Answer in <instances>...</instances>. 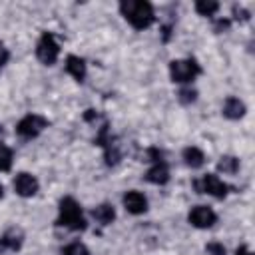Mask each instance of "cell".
Masks as SVG:
<instances>
[{
  "mask_svg": "<svg viewBox=\"0 0 255 255\" xmlns=\"http://www.w3.org/2000/svg\"><path fill=\"white\" fill-rule=\"evenodd\" d=\"M12 165V151L4 145H0V171H8Z\"/></svg>",
  "mask_w": 255,
  "mask_h": 255,
  "instance_id": "19",
  "label": "cell"
},
{
  "mask_svg": "<svg viewBox=\"0 0 255 255\" xmlns=\"http://www.w3.org/2000/svg\"><path fill=\"white\" fill-rule=\"evenodd\" d=\"M120 10L124 14V18L137 30H143L147 28L151 22H153V8L149 2H143V0H124L120 4Z\"/></svg>",
  "mask_w": 255,
  "mask_h": 255,
  "instance_id": "1",
  "label": "cell"
},
{
  "mask_svg": "<svg viewBox=\"0 0 255 255\" xmlns=\"http://www.w3.org/2000/svg\"><path fill=\"white\" fill-rule=\"evenodd\" d=\"M66 72L70 76H74L78 82H82L86 78V64H84V60L78 58V56H68L66 58Z\"/></svg>",
  "mask_w": 255,
  "mask_h": 255,
  "instance_id": "11",
  "label": "cell"
},
{
  "mask_svg": "<svg viewBox=\"0 0 255 255\" xmlns=\"http://www.w3.org/2000/svg\"><path fill=\"white\" fill-rule=\"evenodd\" d=\"M46 124H48V122H46L42 116L28 114V116H24V118L18 122L16 133H18L20 137H24V139H32V137H36V135L46 128Z\"/></svg>",
  "mask_w": 255,
  "mask_h": 255,
  "instance_id": "4",
  "label": "cell"
},
{
  "mask_svg": "<svg viewBox=\"0 0 255 255\" xmlns=\"http://www.w3.org/2000/svg\"><path fill=\"white\" fill-rule=\"evenodd\" d=\"M2 195H4V187L0 185V197H2Z\"/></svg>",
  "mask_w": 255,
  "mask_h": 255,
  "instance_id": "24",
  "label": "cell"
},
{
  "mask_svg": "<svg viewBox=\"0 0 255 255\" xmlns=\"http://www.w3.org/2000/svg\"><path fill=\"white\" fill-rule=\"evenodd\" d=\"M20 243H22V233H20V229H10V231L4 233L2 239H0V245L6 247V249H18Z\"/></svg>",
  "mask_w": 255,
  "mask_h": 255,
  "instance_id": "15",
  "label": "cell"
},
{
  "mask_svg": "<svg viewBox=\"0 0 255 255\" xmlns=\"http://www.w3.org/2000/svg\"><path fill=\"white\" fill-rule=\"evenodd\" d=\"M205 251H207V255H227L225 247H223L221 243H217V241L207 243V245H205Z\"/></svg>",
  "mask_w": 255,
  "mask_h": 255,
  "instance_id": "20",
  "label": "cell"
},
{
  "mask_svg": "<svg viewBox=\"0 0 255 255\" xmlns=\"http://www.w3.org/2000/svg\"><path fill=\"white\" fill-rule=\"evenodd\" d=\"M14 191L22 197H32L36 191H38V179L30 173H18L14 177Z\"/></svg>",
  "mask_w": 255,
  "mask_h": 255,
  "instance_id": "8",
  "label": "cell"
},
{
  "mask_svg": "<svg viewBox=\"0 0 255 255\" xmlns=\"http://www.w3.org/2000/svg\"><path fill=\"white\" fill-rule=\"evenodd\" d=\"M177 96H179V102H181V104H191V102H195V98H197V92L187 88V90H181Z\"/></svg>",
  "mask_w": 255,
  "mask_h": 255,
  "instance_id": "21",
  "label": "cell"
},
{
  "mask_svg": "<svg viewBox=\"0 0 255 255\" xmlns=\"http://www.w3.org/2000/svg\"><path fill=\"white\" fill-rule=\"evenodd\" d=\"M187 219H189V223H191L193 227H197V229H207V227H211V225L217 221V215H215V211H213L211 207H207V205H195V207L189 211Z\"/></svg>",
  "mask_w": 255,
  "mask_h": 255,
  "instance_id": "7",
  "label": "cell"
},
{
  "mask_svg": "<svg viewBox=\"0 0 255 255\" xmlns=\"http://www.w3.org/2000/svg\"><path fill=\"white\" fill-rule=\"evenodd\" d=\"M217 8H219L217 2H207V0L195 2V10H197V14H201V16H213V14L217 12Z\"/></svg>",
  "mask_w": 255,
  "mask_h": 255,
  "instance_id": "17",
  "label": "cell"
},
{
  "mask_svg": "<svg viewBox=\"0 0 255 255\" xmlns=\"http://www.w3.org/2000/svg\"><path fill=\"white\" fill-rule=\"evenodd\" d=\"M92 215H94V219H96L98 223H102V225H108V223H112V221H114V217H116V211H114V207H112V205H108V203H102V205L94 207Z\"/></svg>",
  "mask_w": 255,
  "mask_h": 255,
  "instance_id": "14",
  "label": "cell"
},
{
  "mask_svg": "<svg viewBox=\"0 0 255 255\" xmlns=\"http://www.w3.org/2000/svg\"><path fill=\"white\" fill-rule=\"evenodd\" d=\"M245 114V104L239 98H227L223 104V116L229 120H239Z\"/></svg>",
  "mask_w": 255,
  "mask_h": 255,
  "instance_id": "10",
  "label": "cell"
},
{
  "mask_svg": "<svg viewBox=\"0 0 255 255\" xmlns=\"http://www.w3.org/2000/svg\"><path fill=\"white\" fill-rule=\"evenodd\" d=\"M217 169L223 171V173H235L239 169V161L233 157V155H223L217 163Z\"/></svg>",
  "mask_w": 255,
  "mask_h": 255,
  "instance_id": "16",
  "label": "cell"
},
{
  "mask_svg": "<svg viewBox=\"0 0 255 255\" xmlns=\"http://www.w3.org/2000/svg\"><path fill=\"white\" fill-rule=\"evenodd\" d=\"M8 58H10V54H8V50H6V46L4 44H0V68L8 62Z\"/></svg>",
  "mask_w": 255,
  "mask_h": 255,
  "instance_id": "22",
  "label": "cell"
},
{
  "mask_svg": "<svg viewBox=\"0 0 255 255\" xmlns=\"http://www.w3.org/2000/svg\"><path fill=\"white\" fill-rule=\"evenodd\" d=\"M235 255H253V253L249 251V247H245V245H241V247H237V251H235Z\"/></svg>",
  "mask_w": 255,
  "mask_h": 255,
  "instance_id": "23",
  "label": "cell"
},
{
  "mask_svg": "<svg viewBox=\"0 0 255 255\" xmlns=\"http://www.w3.org/2000/svg\"><path fill=\"white\" fill-rule=\"evenodd\" d=\"M124 207L131 215H139V213H143L147 209V199H145V195L141 191H133L131 189V191H128L124 195Z\"/></svg>",
  "mask_w": 255,
  "mask_h": 255,
  "instance_id": "9",
  "label": "cell"
},
{
  "mask_svg": "<svg viewBox=\"0 0 255 255\" xmlns=\"http://www.w3.org/2000/svg\"><path fill=\"white\" fill-rule=\"evenodd\" d=\"M58 225H64L72 231H82L86 229V221L82 217V207L74 197H64L60 201V215H58Z\"/></svg>",
  "mask_w": 255,
  "mask_h": 255,
  "instance_id": "2",
  "label": "cell"
},
{
  "mask_svg": "<svg viewBox=\"0 0 255 255\" xmlns=\"http://www.w3.org/2000/svg\"><path fill=\"white\" fill-rule=\"evenodd\" d=\"M183 159L191 169H197V167H201L205 163V155H203V151L199 147H185L183 149Z\"/></svg>",
  "mask_w": 255,
  "mask_h": 255,
  "instance_id": "13",
  "label": "cell"
},
{
  "mask_svg": "<svg viewBox=\"0 0 255 255\" xmlns=\"http://www.w3.org/2000/svg\"><path fill=\"white\" fill-rule=\"evenodd\" d=\"M195 187H197L199 193H207V195H213V197H217V199H223V197L227 195V185H225L217 175H213V173L203 175V177L195 183Z\"/></svg>",
  "mask_w": 255,
  "mask_h": 255,
  "instance_id": "6",
  "label": "cell"
},
{
  "mask_svg": "<svg viewBox=\"0 0 255 255\" xmlns=\"http://www.w3.org/2000/svg\"><path fill=\"white\" fill-rule=\"evenodd\" d=\"M199 74V66L195 60H173L169 64V76L177 84H187Z\"/></svg>",
  "mask_w": 255,
  "mask_h": 255,
  "instance_id": "3",
  "label": "cell"
},
{
  "mask_svg": "<svg viewBox=\"0 0 255 255\" xmlns=\"http://www.w3.org/2000/svg\"><path fill=\"white\" fill-rule=\"evenodd\" d=\"M145 179H147L149 183L163 185V183H167V179H169V171H167V167H165L163 163H155V165L145 173Z\"/></svg>",
  "mask_w": 255,
  "mask_h": 255,
  "instance_id": "12",
  "label": "cell"
},
{
  "mask_svg": "<svg viewBox=\"0 0 255 255\" xmlns=\"http://www.w3.org/2000/svg\"><path fill=\"white\" fill-rule=\"evenodd\" d=\"M62 255H90L88 247L80 241H74V243H68L64 249H62Z\"/></svg>",
  "mask_w": 255,
  "mask_h": 255,
  "instance_id": "18",
  "label": "cell"
},
{
  "mask_svg": "<svg viewBox=\"0 0 255 255\" xmlns=\"http://www.w3.org/2000/svg\"><path fill=\"white\" fill-rule=\"evenodd\" d=\"M58 54H60V48H58L54 36H52V34H42V38H40V42H38V46H36V56H38V60H40L42 64H46V66H52V64L58 60Z\"/></svg>",
  "mask_w": 255,
  "mask_h": 255,
  "instance_id": "5",
  "label": "cell"
}]
</instances>
